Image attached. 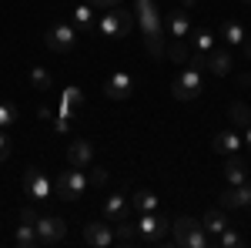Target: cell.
<instances>
[{"instance_id": "8992f818", "label": "cell", "mask_w": 251, "mask_h": 248, "mask_svg": "<svg viewBox=\"0 0 251 248\" xmlns=\"http://www.w3.org/2000/svg\"><path fill=\"white\" fill-rule=\"evenodd\" d=\"M54 191H57L60 201H74V198H80V194L87 191V174H84V168L64 171L57 181H54Z\"/></svg>"}, {"instance_id": "4dcf8cb0", "label": "cell", "mask_w": 251, "mask_h": 248, "mask_svg": "<svg viewBox=\"0 0 251 248\" xmlns=\"http://www.w3.org/2000/svg\"><path fill=\"white\" fill-rule=\"evenodd\" d=\"M30 84H34L37 91H47V87H50V74H47L44 67H34V71H30Z\"/></svg>"}, {"instance_id": "5bb4252c", "label": "cell", "mask_w": 251, "mask_h": 248, "mask_svg": "<svg viewBox=\"0 0 251 248\" xmlns=\"http://www.w3.org/2000/svg\"><path fill=\"white\" fill-rule=\"evenodd\" d=\"M231 54L225 51V47H211L208 54H204V67L211 71V74H218V77H225V74H231Z\"/></svg>"}, {"instance_id": "4fadbf2b", "label": "cell", "mask_w": 251, "mask_h": 248, "mask_svg": "<svg viewBox=\"0 0 251 248\" xmlns=\"http://www.w3.org/2000/svg\"><path fill=\"white\" fill-rule=\"evenodd\" d=\"M111 242H114V231H111V225H104V221H91V225L84 228V245L107 248Z\"/></svg>"}, {"instance_id": "d4e9b609", "label": "cell", "mask_w": 251, "mask_h": 248, "mask_svg": "<svg viewBox=\"0 0 251 248\" xmlns=\"http://www.w3.org/2000/svg\"><path fill=\"white\" fill-rule=\"evenodd\" d=\"M14 242H17L20 248H40L37 228H34V225H24V221H20V228H17V235H14Z\"/></svg>"}, {"instance_id": "d590c367", "label": "cell", "mask_w": 251, "mask_h": 248, "mask_svg": "<svg viewBox=\"0 0 251 248\" xmlns=\"http://www.w3.org/2000/svg\"><path fill=\"white\" fill-rule=\"evenodd\" d=\"M54 124H57V131H67V128H71V121H67V117H57Z\"/></svg>"}, {"instance_id": "d6a6232c", "label": "cell", "mask_w": 251, "mask_h": 248, "mask_svg": "<svg viewBox=\"0 0 251 248\" xmlns=\"http://www.w3.org/2000/svg\"><path fill=\"white\" fill-rule=\"evenodd\" d=\"M37 218H40V215L34 208H24V211H20V221H24V225H37Z\"/></svg>"}, {"instance_id": "83f0119b", "label": "cell", "mask_w": 251, "mask_h": 248, "mask_svg": "<svg viewBox=\"0 0 251 248\" xmlns=\"http://www.w3.org/2000/svg\"><path fill=\"white\" fill-rule=\"evenodd\" d=\"M214 245H218V248H238V245H241V235H238V231L228 225V228H225L221 235H218V238H214Z\"/></svg>"}, {"instance_id": "484cf974", "label": "cell", "mask_w": 251, "mask_h": 248, "mask_svg": "<svg viewBox=\"0 0 251 248\" xmlns=\"http://www.w3.org/2000/svg\"><path fill=\"white\" fill-rule=\"evenodd\" d=\"M228 117H231V124H238V128H248L251 124V108L241 104V101H234L231 108H228Z\"/></svg>"}, {"instance_id": "2e32d148", "label": "cell", "mask_w": 251, "mask_h": 248, "mask_svg": "<svg viewBox=\"0 0 251 248\" xmlns=\"http://www.w3.org/2000/svg\"><path fill=\"white\" fill-rule=\"evenodd\" d=\"M67 161H71V168H87L94 161V144L91 141H74L67 148Z\"/></svg>"}, {"instance_id": "e575fe53", "label": "cell", "mask_w": 251, "mask_h": 248, "mask_svg": "<svg viewBox=\"0 0 251 248\" xmlns=\"http://www.w3.org/2000/svg\"><path fill=\"white\" fill-rule=\"evenodd\" d=\"M97 10H111V7H121V0H97Z\"/></svg>"}, {"instance_id": "9c48e42d", "label": "cell", "mask_w": 251, "mask_h": 248, "mask_svg": "<svg viewBox=\"0 0 251 248\" xmlns=\"http://www.w3.org/2000/svg\"><path fill=\"white\" fill-rule=\"evenodd\" d=\"M37 238H40V248L44 245H54V242H60L64 235H67V225H64V218H57V215H44V218H37Z\"/></svg>"}, {"instance_id": "f35d334b", "label": "cell", "mask_w": 251, "mask_h": 248, "mask_svg": "<svg viewBox=\"0 0 251 248\" xmlns=\"http://www.w3.org/2000/svg\"><path fill=\"white\" fill-rule=\"evenodd\" d=\"M245 144H248V148H251V124H248V128H245Z\"/></svg>"}, {"instance_id": "8d00e7d4", "label": "cell", "mask_w": 251, "mask_h": 248, "mask_svg": "<svg viewBox=\"0 0 251 248\" xmlns=\"http://www.w3.org/2000/svg\"><path fill=\"white\" fill-rule=\"evenodd\" d=\"M238 84H241V87H251V74H241V77H238Z\"/></svg>"}, {"instance_id": "9a60e30c", "label": "cell", "mask_w": 251, "mask_h": 248, "mask_svg": "<svg viewBox=\"0 0 251 248\" xmlns=\"http://www.w3.org/2000/svg\"><path fill=\"white\" fill-rule=\"evenodd\" d=\"M241 134L238 131H218L214 134V141H211V148H214V154H238L241 151Z\"/></svg>"}, {"instance_id": "ab89813d", "label": "cell", "mask_w": 251, "mask_h": 248, "mask_svg": "<svg viewBox=\"0 0 251 248\" xmlns=\"http://www.w3.org/2000/svg\"><path fill=\"white\" fill-rule=\"evenodd\" d=\"M245 54H248V60H251V40L245 37Z\"/></svg>"}, {"instance_id": "7a4b0ae2", "label": "cell", "mask_w": 251, "mask_h": 248, "mask_svg": "<svg viewBox=\"0 0 251 248\" xmlns=\"http://www.w3.org/2000/svg\"><path fill=\"white\" fill-rule=\"evenodd\" d=\"M171 231H174V245H181V248H208V245H214L211 235L204 231V225H201L198 218H191V215H181L177 221H171Z\"/></svg>"}, {"instance_id": "30bf717a", "label": "cell", "mask_w": 251, "mask_h": 248, "mask_svg": "<svg viewBox=\"0 0 251 248\" xmlns=\"http://www.w3.org/2000/svg\"><path fill=\"white\" fill-rule=\"evenodd\" d=\"M104 94L111 97V101H124V97L134 94V77L127 74V71H114V74L107 77V84H104Z\"/></svg>"}, {"instance_id": "74e56055", "label": "cell", "mask_w": 251, "mask_h": 248, "mask_svg": "<svg viewBox=\"0 0 251 248\" xmlns=\"http://www.w3.org/2000/svg\"><path fill=\"white\" fill-rule=\"evenodd\" d=\"M194 3H198V0H181V7H184V10H194Z\"/></svg>"}, {"instance_id": "ffe728a7", "label": "cell", "mask_w": 251, "mask_h": 248, "mask_svg": "<svg viewBox=\"0 0 251 248\" xmlns=\"http://www.w3.org/2000/svg\"><path fill=\"white\" fill-rule=\"evenodd\" d=\"M168 27H171V37L174 40H188L191 34V20H188V10L181 7V10H171V20H168Z\"/></svg>"}, {"instance_id": "44dd1931", "label": "cell", "mask_w": 251, "mask_h": 248, "mask_svg": "<svg viewBox=\"0 0 251 248\" xmlns=\"http://www.w3.org/2000/svg\"><path fill=\"white\" fill-rule=\"evenodd\" d=\"M94 14H97V7H94V3H87V0H84L77 10H74V27H77L80 34H84V30H94V27H97V24H94Z\"/></svg>"}, {"instance_id": "836d02e7", "label": "cell", "mask_w": 251, "mask_h": 248, "mask_svg": "<svg viewBox=\"0 0 251 248\" xmlns=\"http://www.w3.org/2000/svg\"><path fill=\"white\" fill-rule=\"evenodd\" d=\"M7 158H10V141H7V134L0 128V161H7Z\"/></svg>"}, {"instance_id": "7c38bea8", "label": "cell", "mask_w": 251, "mask_h": 248, "mask_svg": "<svg viewBox=\"0 0 251 248\" xmlns=\"http://www.w3.org/2000/svg\"><path fill=\"white\" fill-rule=\"evenodd\" d=\"M104 218L117 225V221H127L131 218V201L124 198V194H107V201H104Z\"/></svg>"}, {"instance_id": "277c9868", "label": "cell", "mask_w": 251, "mask_h": 248, "mask_svg": "<svg viewBox=\"0 0 251 248\" xmlns=\"http://www.w3.org/2000/svg\"><path fill=\"white\" fill-rule=\"evenodd\" d=\"M204 91V77H201V67H191L188 64V71H181V74L174 77L171 84V94L174 101H194V97Z\"/></svg>"}, {"instance_id": "b9f144b4", "label": "cell", "mask_w": 251, "mask_h": 248, "mask_svg": "<svg viewBox=\"0 0 251 248\" xmlns=\"http://www.w3.org/2000/svg\"><path fill=\"white\" fill-rule=\"evenodd\" d=\"M245 3H251V0H245Z\"/></svg>"}, {"instance_id": "4316f807", "label": "cell", "mask_w": 251, "mask_h": 248, "mask_svg": "<svg viewBox=\"0 0 251 248\" xmlns=\"http://www.w3.org/2000/svg\"><path fill=\"white\" fill-rule=\"evenodd\" d=\"M114 242H121V245H134V242H141V235H137L134 225H127V221H117Z\"/></svg>"}, {"instance_id": "ba28073f", "label": "cell", "mask_w": 251, "mask_h": 248, "mask_svg": "<svg viewBox=\"0 0 251 248\" xmlns=\"http://www.w3.org/2000/svg\"><path fill=\"white\" fill-rule=\"evenodd\" d=\"M24 191H27V198H34V201H47L50 191H54V185H50V178L40 171V168H27V174H24Z\"/></svg>"}, {"instance_id": "ac0fdd59", "label": "cell", "mask_w": 251, "mask_h": 248, "mask_svg": "<svg viewBox=\"0 0 251 248\" xmlns=\"http://www.w3.org/2000/svg\"><path fill=\"white\" fill-rule=\"evenodd\" d=\"M80 104H84V94H80V87H64V94H60V108H57V117H67L74 111H80Z\"/></svg>"}, {"instance_id": "60d3db41", "label": "cell", "mask_w": 251, "mask_h": 248, "mask_svg": "<svg viewBox=\"0 0 251 248\" xmlns=\"http://www.w3.org/2000/svg\"><path fill=\"white\" fill-rule=\"evenodd\" d=\"M87 3H97V0H87Z\"/></svg>"}, {"instance_id": "3957f363", "label": "cell", "mask_w": 251, "mask_h": 248, "mask_svg": "<svg viewBox=\"0 0 251 248\" xmlns=\"http://www.w3.org/2000/svg\"><path fill=\"white\" fill-rule=\"evenodd\" d=\"M131 27H134V20H131V14H127V10H121V7L104 10V17L97 20V30H100L104 37H111V40L127 37V34H131Z\"/></svg>"}, {"instance_id": "8fae6325", "label": "cell", "mask_w": 251, "mask_h": 248, "mask_svg": "<svg viewBox=\"0 0 251 248\" xmlns=\"http://www.w3.org/2000/svg\"><path fill=\"white\" fill-rule=\"evenodd\" d=\"M218 198H221V205H225V208H251V185H248V181L231 185V188L221 191Z\"/></svg>"}, {"instance_id": "7402d4cb", "label": "cell", "mask_w": 251, "mask_h": 248, "mask_svg": "<svg viewBox=\"0 0 251 248\" xmlns=\"http://www.w3.org/2000/svg\"><path fill=\"white\" fill-rule=\"evenodd\" d=\"M131 211L134 215H144V211H157V194L154 191H134V198H131Z\"/></svg>"}, {"instance_id": "cb8c5ba5", "label": "cell", "mask_w": 251, "mask_h": 248, "mask_svg": "<svg viewBox=\"0 0 251 248\" xmlns=\"http://www.w3.org/2000/svg\"><path fill=\"white\" fill-rule=\"evenodd\" d=\"M221 37H225V44L238 47V44H245V27H241L238 20H225V24H221Z\"/></svg>"}, {"instance_id": "e0dca14e", "label": "cell", "mask_w": 251, "mask_h": 248, "mask_svg": "<svg viewBox=\"0 0 251 248\" xmlns=\"http://www.w3.org/2000/svg\"><path fill=\"white\" fill-rule=\"evenodd\" d=\"M225 181H228V185L248 181V165H245L238 154H225Z\"/></svg>"}, {"instance_id": "1f68e13d", "label": "cell", "mask_w": 251, "mask_h": 248, "mask_svg": "<svg viewBox=\"0 0 251 248\" xmlns=\"http://www.w3.org/2000/svg\"><path fill=\"white\" fill-rule=\"evenodd\" d=\"M87 185L104 188V185H107V168H91V174H87Z\"/></svg>"}, {"instance_id": "5b68a950", "label": "cell", "mask_w": 251, "mask_h": 248, "mask_svg": "<svg viewBox=\"0 0 251 248\" xmlns=\"http://www.w3.org/2000/svg\"><path fill=\"white\" fill-rule=\"evenodd\" d=\"M137 235H141V242H164V235L171 228V221L161 215V211H144V215H137Z\"/></svg>"}, {"instance_id": "f1b7e54d", "label": "cell", "mask_w": 251, "mask_h": 248, "mask_svg": "<svg viewBox=\"0 0 251 248\" xmlns=\"http://www.w3.org/2000/svg\"><path fill=\"white\" fill-rule=\"evenodd\" d=\"M164 54H168L171 60H177V64H184V60H188V54H191V47H188V40H174Z\"/></svg>"}, {"instance_id": "6da1fadb", "label": "cell", "mask_w": 251, "mask_h": 248, "mask_svg": "<svg viewBox=\"0 0 251 248\" xmlns=\"http://www.w3.org/2000/svg\"><path fill=\"white\" fill-rule=\"evenodd\" d=\"M137 27L144 34L148 54L151 57H164V37H161V7L154 0H137Z\"/></svg>"}, {"instance_id": "f546056e", "label": "cell", "mask_w": 251, "mask_h": 248, "mask_svg": "<svg viewBox=\"0 0 251 248\" xmlns=\"http://www.w3.org/2000/svg\"><path fill=\"white\" fill-rule=\"evenodd\" d=\"M10 124H17V108L10 101H0V128H10Z\"/></svg>"}, {"instance_id": "603a6c76", "label": "cell", "mask_w": 251, "mask_h": 248, "mask_svg": "<svg viewBox=\"0 0 251 248\" xmlns=\"http://www.w3.org/2000/svg\"><path fill=\"white\" fill-rule=\"evenodd\" d=\"M188 40H191V51H198V54H208V51L214 47V34L208 30V27L191 30V34H188Z\"/></svg>"}, {"instance_id": "d6986e66", "label": "cell", "mask_w": 251, "mask_h": 248, "mask_svg": "<svg viewBox=\"0 0 251 248\" xmlns=\"http://www.w3.org/2000/svg\"><path fill=\"white\" fill-rule=\"evenodd\" d=\"M201 225H204V231L211 235V242H214V238H218L221 231L228 228L231 221H228V215H225V211H221V208H211V211H208V215H204V218H201Z\"/></svg>"}, {"instance_id": "52a82bcc", "label": "cell", "mask_w": 251, "mask_h": 248, "mask_svg": "<svg viewBox=\"0 0 251 248\" xmlns=\"http://www.w3.org/2000/svg\"><path fill=\"white\" fill-rule=\"evenodd\" d=\"M44 44H47L54 54H67V51L77 44V27H74V24H54V27L44 34Z\"/></svg>"}]
</instances>
